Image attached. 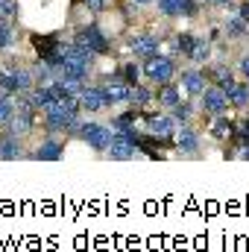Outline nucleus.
<instances>
[{
  "instance_id": "obj_1",
  "label": "nucleus",
  "mask_w": 249,
  "mask_h": 252,
  "mask_svg": "<svg viewBox=\"0 0 249 252\" xmlns=\"http://www.w3.org/2000/svg\"><path fill=\"white\" fill-rule=\"evenodd\" d=\"M97 85H100V91H103V103H106V109L129 106V100H132V85L124 82V76H121V73L103 76Z\"/></svg>"
},
{
  "instance_id": "obj_2",
  "label": "nucleus",
  "mask_w": 249,
  "mask_h": 252,
  "mask_svg": "<svg viewBox=\"0 0 249 252\" xmlns=\"http://www.w3.org/2000/svg\"><path fill=\"white\" fill-rule=\"evenodd\" d=\"M76 138L85 141L94 153H103V156H106V150H109L112 141H115V129H112V126H103V124H94V121H82L79 129H76Z\"/></svg>"
},
{
  "instance_id": "obj_3",
  "label": "nucleus",
  "mask_w": 249,
  "mask_h": 252,
  "mask_svg": "<svg viewBox=\"0 0 249 252\" xmlns=\"http://www.w3.org/2000/svg\"><path fill=\"white\" fill-rule=\"evenodd\" d=\"M144 64V79L147 82H153L156 88L158 85H164V82H173L176 76H179V67H176V59L173 56H153V59H147Z\"/></svg>"
},
{
  "instance_id": "obj_4",
  "label": "nucleus",
  "mask_w": 249,
  "mask_h": 252,
  "mask_svg": "<svg viewBox=\"0 0 249 252\" xmlns=\"http://www.w3.org/2000/svg\"><path fill=\"white\" fill-rule=\"evenodd\" d=\"M138 156H144V150H141V144H138V129L115 132V141H112V147L106 150V158H112V161H132V158H138Z\"/></svg>"
},
{
  "instance_id": "obj_5",
  "label": "nucleus",
  "mask_w": 249,
  "mask_h": 252,
  "mask_svg": "<svg viewBox=\"0 0 249 252\" xmlns=\"http://www.w3.org/2000/svg\"><path fill=\"white\" fill-rule=\"evenodd\" d=\"M73 41L82 44V47H88V50L97 53V56H109V53H112L109 35L100 30V24H82V27H76V30H73Z\"/></svg>"
},
{
  "instance_id": "obj_6",
  "label": "nucleus",
  "mask_w": 249,
  "mask_h": 252,
  "mask_svg": "<svg viewBox=\"0 0 249 252\" xmlns=\"http://www.w3.org/2000/svg\"><path fill=\"white\" fill-rule=\"evenodd\" d=\"M141 124H144V129L147 132H153V135H158V138H173L176 135V129H179V124H176V118L170 115V112H141Z\"/></svg>"
},
{
  "instance_id": "obj_7",
  "label": "nucleus",
  "mask_w": 249,
  "mask_h": 252,
  "mask_svg": "<svg viewBox=\"0 0 249 252\" xmlns=\"http://www.w3.org/2000/svg\"><path fill=\"white\" fill-rule=\"evenodd\" d=\"M229 106H232V103H229V94H226L220 85H214V82L199 94V109H202L205 115H211V118L226 115V112H229Z\"/></svg>"
},
{
  "instance_id": "obj_8",
  "label": "nucleus",
  "mask_w": 249,
  "mask_h": 252,
  "mask_svg": "<svg viewBox=\"0 0 249 252\" xmlns=\"http://www.w3.org/2000/svg\"><path fill=\"white\" fill-rule=\"evenodd\" d=\"M179 85H182V91H185V97H190V100H199V94L211 85L208 82V76H205V67H185V70H179Z\"/></svg>"
},
{
  "instance_id": "obj_9",
  "label": "nucleus",
  "mask_w": 249,
  "mask_h": 252,
  "mask_svg": "<svg viewBox=\"0 0 249 252\" xmlns=\"http://www.w3.org/2000/svg\"><path fill=\"white\" fill-rule=\"evenodd\" d=\"M158 47H161V41H158L153 32H135V35L129 38V53H132V59H138V62H147V59L158 56Z\"/></svg>"
},
{
  "instance_id": "obj_10",
  "label": "nucleus",
  "mask_w": 249,
  "mask_h": 252,
  "mask_svg": "<svg viewBox=\"0 0 249 252\" xmlns=\"http://www.w3.org/2000/svg\"><path fill=\"white\" fill-rule=\"evenodd\" d=\"M64 156V135H47L35 150L27 153V158L32 161H59Z\"/></svg>"
},
{
  "instance_id": "obj_11",
  "label": "nucleus",
  "mask_w": 249,
  "mask_h": 252,
  "mask_svg": "<svg viewBox=\"0 0 249 252\" xmlns=\"http://www.w3.org/2000/svg\"><path fill=\"white\" fill-rule=\"evenodd\" d=\"M173 147H176L179 156H196L199 147H202V135H199V129L190 126V124H182L179 129H176V135H173Z\"/></svg>"
},
{
  "instance_id": "obj_12",
  "label": "nucleus",
  "mask_w": 249,
  "mask_h": 252,
  "mask_svg": "<svg viewBox=\"0 0 249 252\" xmlns=\"http://www.w3.org/2000/svg\"><path fill=\"white\" fill-rule=\"evenodd\" d=\"M158 15L164 18H193L199 15V3L196 0H156Z\"/></svg>"
},
{
  "instance_id": "obj_13",
  "label": "nucleus",
  "mask_w": 249,
  "mask_h": 252,
  "mask_svg": "<svg viewBox=\"0 0 249 252\" xmlns=\"http://www.w3.org/2000/svg\"><path fill=\"white\" fill-rule=\"evenodd\" d=\"M205 67V76H208V82H214V85H220L226 94L238 85V76H235V70H229V64L226 62H208V64H202Z\"/></svg>"
},
{
  "instance_id": "obj_14",
  "label": "nucleus",
  "mask_w": 249,
  "mask_h": 252,
  "mask_svg": "<svg viewBox=\"0 0 249 252\" xmlns=\"http://www.w3.org/2000/svg\"><path fill=\"white\" fill-rule=\"evenodd\" d=\"M27 153H30V150H24V138H18V135L0 129V158L18 161V158H27Z\"/></svg>"
},
{
  "instance_id": "obj_15",
  "label": "nucleus",
  "mask_w": 249,
  "mask_h": 252,
  "mask_svg": "<svg viewBox=\"0 0 249 252\" xmlns=\"http://www.w3.org/2000/svg\"><path fill=\"white\" fill-rule=\"evenodd\" d=\"M182 100H185V91H182L179 79H173V82H164V85H158V94H156V103H158V109L170 112V109H173V106H179Z\"/></svg>"
},
{
  "instance_id": "obj_16",
  "label": "nucleus",
  "mask_w": 249,
  "mask_h": 252,
  "mask_svg": "<svg viewBox=\"0 0 249 252\" xmlns=\"http://www.w3.org/2000/svg\"><path fill=\"white\" fill-rule=\"evenodd\" d=\"M156 94H158V88H156L153 82L141 79L138 85H132V100H129V106H135L138 112H144V109H150V106L156 103Z\"/></svg>"
},
{
  "instance_id": "obj_17",
  "label": "nucleus",
  "mask_w": 249,
  "mask_h": 252,
  "mask_svg": "<svg viewBox=\"0 0 249 252\" xmlns=\"http://www.w3.org/2000/svg\"><path fill=\"white\" fill-rule=\"evenodd\" d=\"M35 115H38V112L18 109V112H15V118L3 126V129H6V132H12V135H18V138H27V135L35 129Z\"/></svg>"
},
{
  "instance_id": "obj_18",
  "label": "nucleus",
  "mask_w": 249,
  "mask_h": 252,
  "mask_svg": "<svg viewBox=\"0 0 249 252\" xmlns=\"http://www.w3.org/2000/svg\"><path fill=\"white\" fill-rule=\"evenodd\" d=\"M79 106H82V115H85V112L94 115V112H103V109H106V103H103V91H100L97 82H88V85L82 88V94H79Z\"/></svg>"
},
{
  "instance_id": "obj_19",
  "label": "nucleus",
  "mask_w": 249,
  "mask_h": 252,
  "mask_svg": "<svg viewBox=\"0 0 249 252\" xmlns=\"http://www.w3.org/2000/svg\"><path fill=\"white\" fill-rule=\"evenodd\" d=\"M223 35H226L229 41H241V38L249 35V24L238 15V9H229V15H226V21H223Z\"/></svg>"
},
{
  "instance_id": "obj_20",
  "label": "nucleus",
  "mask_w": 249,
  "mask_h": 252,
  "mask_svg": "<svg viewBox=\"0 0 249 252\" xmlns=\"http://www.w3.org/2000/svg\"><path fill=\"white\" fill-rule=\"evenodd\" d=\"M211 135H214L217 141H235V135H238V121H232V118H226V115L214 118Z\"/></svg>"
},
{
  "instance_id": "obj_21",
  "label": "nucleus",
  "mask_w": 249,
  "mask_h": 252,
  "mask_svg": "<svg viewBox=\"0 0 249 252\" xmlns=\"http://www.w3.org/2000/svg\"><path fill=\"white\" fill-rule=\"evenodd\" d=\"M18 44V27L9 18H0V53H12Z\"/></svg>"
},
{
  "instance_id": "obj_22",
  "label": "nucleus",
  "mask_w": 249,
  "mask_h": 252,
  "mask_svg": "<svg viewBox=\"0 0 249 252\" xmlns=\"http://www.w3.org/2000/svg\"><path fill=\"white\" fill-rule=\"evenodd\" d=\"M138 121H141V112H138L135 106H129L126 112H121V115L112 118V129H115V132H129V129L138 126Z\"/></svg>"
},
{
  "instance_id": "obj_23",
  "label": "nucleus",
  "mask_w": 249,
  "mask_h": 252,
  "mask_svg": "<svg viewBox=\"0 0 249 252\" xmlns=\"http://www.w3.org/2000/svg\"><path fill=\"white\" fill-rule=\"evenodd\" d=\"M211 56H214V41L211 38H199L196 47H193V53H190V62L202 67V64L211 62Z\"/></svg>"
},
{
  "instance_id": "obj_24",
  "label": "nucleus",
  "mask_w": 249,
  "mask_h": 252,
  "mask_svg": "<svg viewBox=\"0 0 249 252\" xmlns=\"http://www.w3.org/2000/svg\"><path fill=\"white\" fill-rule=\"evenodd\" d=\"M118 73L124 76V82H129V85H138V82L144 79V64L138 62V59H132V62L118 64Z\"/></svg>"
},
{
  "instance_id": "obj_25",
  "label": "nucleus",
  "mask_w": 249,
  "mask_h": 252,
  "mask_svg": "<svg viewBox=\"0 0 249 252\" xmlns=\"http://www.w3.org/2000/svg\"><path fill=\"white\" fill-rule=\"evenodd\" d=\"M15 112H18V106H15V94H9V91L0 88V129L15 118Z\"/></svg>"
},
{
  "instance_id": "obj_26",
  "label": "nucleus",
  "mask_w": 249,
  "mask_h": 252,
  "mask_svg": "<svg viewBox=\"0 0 249 252\" xmlns=\"http://www.w3.org/2000/svg\"><path fill=\"white\" fill-rule=\"evenodd\" d=\"M229 103L235 109H247L249 106V82L247 79H238V85L229 91Z\"/></svg>"
},
{
  "instance_id": "obj_27",
  "label": "nucleus",
  "mask_w": 249,
  "mask_h": 252,
  "mask_svg": "<svg viewBox=\"0 0 249 252\" xmlns=\"http://www.w3.org/2000/svg\"><path fill=\"white\" fill-rule=\"evenodd\" d=\"M170 115L176 118V124H179V126L190 124V121H193V115H196V106H193V100H190V97H185L179 106H173V109H170Z\"/></svg>"
},
{
  "instance_id": "obj_28",
  "label": "nucleus",
  "mask_w": 249,
  "mask_h": 252,
  "mask_svg": "<svg viewBox=\"0 0 249 252\" xmlns=\"http://www.w3.org/2000/svg\"><path fill=\"white\" fill-rule=\"evenodd\" d=\"M196 41H199V35H193V32H179V35H176V47H173V50H176L179 56L190 59V53H193Z\"/></svg>"
},
{
  "instance_id": "obj_29",
  "label": "nucleus",
  "mask_w": 249,
  "mask_h": 252,
  "mask_svg": "<svg viewBox=\"0 0 249 252\" xmlns=\"http://www.w3.org/2000/svg\"><path fill=\"white\" fill-rule=\"evenodd\" d=\"M0 18L15 21L18 18V0H0Z\"/></svg>"
},
{
  "instance_id": "obj_30",
  "label": "nucleus",
  "mask_w": 249,
  "mask_h": 252,
  "mask_svg": "<svg viewBox=\"0 0 249 252\" xmlns=\"http://www.w3.org/2000/svg\"><path fill=\"white\" fill-rule=\"evenodd\" d=\"M79 3H82L91 15H103V12L109 9V0H79Z\"/></svg>"
},
{
  "instance_id": "obj_31",
  "label": "nucleus",
  "mask_w": 249,
  "mask_h": 252,
  "mask_svg": "<svg viewBox=\"0 0 249 252\" xmlns=\"http://www.w3.org/2000/svg\"><path fill=\"white\" fill-rule=\"evenodd\" d=\"M238 73H241V79H247L249 82V50L247 53H241V59H238Z\"/></svg>"
},
{
  "instance_id": "obj_32",
  "label": "nucleus",
  "mask_w": 249,
  "mask_h": 252,
  "mask_svg": "<svg viewBox=\"0 0 249 252\" xmlns=\"http://www.w3.org/2000/svg\"><path fill=\"white\" fill-rule=\"evenodd\" d=\"M202 3L217 6V9H238V3H235V0H202Z\"/></svg>"
},
{
  "instance_id": "obj_33",
  "label": "nucleus",
  "mask_w": 249,
  "mask_h": 252,
  "mask_svg": "<svg viewBox=\"0 0 249 252\" xmlns=\"http://www.w3.org/2000/svg\"><path fill=\"white\" fill-rule=\"evenodd\" d=\"M238 156H241V158H247V161H249V144H244V147L238 150Z\"/></svg>"
},
{
  "instance_id": "obj_34",
  "label": "nucleus",
  "mask_w": 249,
  "mask_h": 252,
  "mask_svg": "<svg viewBox=\"0 0 249 252\" xmlns=\"http://www.w3.org/2000/svg\"><path fill=\"white\" fill-rule=\"evenodd\" d=\"M135 6H150V3H156V0H132Z\"/></svg>"
},
{
  "instance_id": "obj_35",
  "label": "nucleus",
  "mask_w": 249,
  "mask_h": 252,
  "mask_svg": "<svg viewBox=\"0 0 249 252\" xmlns=\"http://www.w3.org/2000/svg\"><path fill=\"white\" fill-rule=\"evenodd\" d=\"M0 70H3V64H0Z\"/></svg>"
}]
</instances>
